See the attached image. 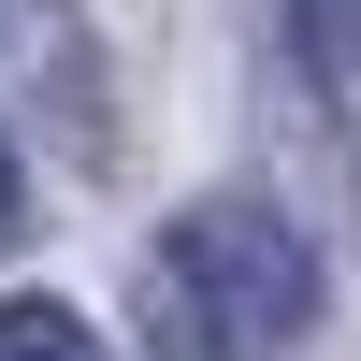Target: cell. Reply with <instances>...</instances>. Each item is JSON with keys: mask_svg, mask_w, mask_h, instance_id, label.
<instances>
[{"mask_svg": "<svg viewBox=\"0 0 361 361\" xmlns=\"http://www.w3.org/2000/svg\"><path fill=\"white\" fill-rule=\"evenodd\" d=\"M318 333V246L260 188H217L145 246V347L159 361H275Z\"/></svg>", "mask_w": 361, "mask_h": 361, "instance_id": "6da1fadb", "label": "cell"}, {"mask_svg": "<svg viewBox=\"0 0 361 361\" xmlns=\"http://www.w3.org/2000/svg\"><path fill=\"white\" fill-rule=\"evenodd\" d=\"M0 361H102V333L73 304H0Z\"/></svg>", "mask_w": 361, "mask_h": 361, "instance_id": "7a4b0ae2", "label": "cell"}, {"mask_svg": "<svg viewBox=\"0 0 361 361\" xmlns=\"http://www.w3.org/2000/svg\"><path fill=\"white\" fill-rule=\"evenodd\" d=\"M29 246V188H15V145H0V260Z\"/></svg>", "mask_w": 361, "mask_h": 361, "instance_id": "3957f363", "label": "cell"}]
</instances>
